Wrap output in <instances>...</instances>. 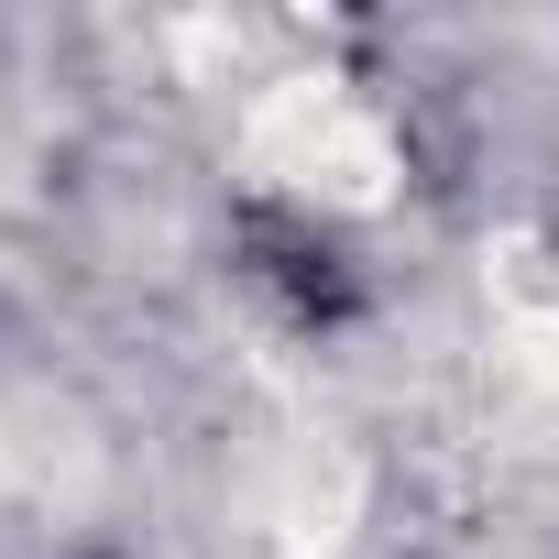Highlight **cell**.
Wrapping results in <instances>:
<instances>
[{
	"mask_svg": "<svg viewBox=\"0 0 559 559\" xmlns=\"http://www.w3.org/2000/svg\"><path fill=\"white\" fill-rule=\"evenodd\" d=\"M241 165L308 219H373L406 187V132L362 78H274L241 110Z\"/></svg>",
	"mask_w": 559,
	"mask_h": 559,
	"instance_id": "6da1fadb",
	"label": "cell"
}]
</instances>
